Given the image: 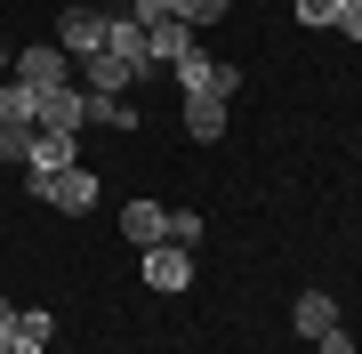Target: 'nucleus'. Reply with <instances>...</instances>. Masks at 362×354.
I'll list each match as a JSON object with an SVG mask.
<instances>
[{"label":"nucleus","instance_id":"1","mask_svg":"<svg viewBox=\"0 0 362 354\" xmlns=\"http://www.w3.org/2000/svg\"><path fill=\"white\" fill-rule=\"evenodd\" d=\"M177 89L185 97H209V105H233V89H242V65H226V57H185L177 65Z\"/></svg>","mask_w":362,"mask_h":354},{"label":"nucleus","instance_id":"2","mask_svg":"<svg viewBox=\"0 0 362 354\" xmlns=\"http://www.w3.org/2000/svg\"><path fill=\"white\" fill-rule=\"evenodd\" d=\"M25 185H33L40 201H57V210H65V218H81V210H97V177L81 170V161H73V170H57V177H25Z\"/></svg>","mask_w":362,"mask_h":354},{"label":"nucleus","instance_id":"3","mask_svg":"<svg viewBox=\"0 0 362 354\" xmlns=\"http://www.w3.org/2000/svg\"><path fill=\"white\" fill-rule=\"evenodd\" d=\"M137 274H145V290H161V298H177V290L194 282V249H177V242H153V249H145V266H137Z\"/></svg>","mask_w":362,"mask_h":354},{"label":"nucleus","instance_id":"4","mask_svg":"<svg viewBox=\"0 0 362 354\" xmlns=\"http://www.w3.org/2000/svg\"><path fill=\"white\" fill-rule=\"evenodd\" d=\"M81 161V137L73 129H33V153H25V177H57Z\"/></svg>","mask_w":362,"mask_h":354},{"label":"nucleus","instance_id":"5","mask_svg":"<svg viewBox=\"0 0 362 354\" xmlns=\"http://www.w3.org/2000/svg\"><path fill=\"white\" fill-rule=\"evenodd\" d=\"M105 57H121L137 81L153 73V49H145V25H137V16H105Z\"/></svg>","mask_w":362,"mask_h":354},{"label":"nucleus","instance_id":"6","mask_svg":"<svg viewBox=\"0 0 362 354\" xmlns=\"http://www.w3.org/2000/svg\"><path fill=\"white\" fill-rule=\"evenodd\" d=\"M8 81H25V89H73V81H65V49H16L8 57Z\"/></svg>","mask_w":362,"mask_h":354},{"label":"nucleus","instance_id":"7","mask_svg":"<svg viewBox=\"0 0 362 354\" xmlns=\"http://www.w3.org/2000/svg\"><path fill=\"white\" fill-rule=\"evenodd\" d=\"M57 49H65V57H97V49H105V8H65Z\"/></svg>","mask_w":362,"mask_h":354},{"label":"nucleus","instance_id":"8","mask_svg":"<svg viewBox=\"0 0 362 354\" xmlns=\"http://www.w3.org/2000/svg\"><path fill=\"white\" fill-rule=\"evenodd\" d=\"M129 81H137V73L121 65V57H105V49L81 57V89H89V97H129Z\"/></svg>","mask_w":362,"mask_h":354},{"label":"nucleus","instance_id":"9","mask_svg":"<svg viewBox=\"0 0 362 354\" xmlns=\"http://www.w3.org/2000/svg\"><path fill=\"white\" fill-rule=\"evenodd\" d=\"M121 242H137V249L169 242V210L161 201H129V210H121Z\"/></svg>","mask_w":362,"mask_h":354},{"label":"nucleus","instance_id":"10","mask_svg":"<svg viewBox=\"0 0 362 354\" xmlns=\"http://www.w3.org/2000/svg\"><path fill=\"white\" fill-rule=\"evenodd\" d=\"M290 330H298V338H322V330H338V298H330V290H306V298L290 306Z\"/></svg>","mask_w":362,"mask_h":354},{"label":"nucleus","instance_id":"11","mask_svg":"<svg viewBox=\"0 0 362 354\" xmlns=\"http://www.w3.org/2000/svg\"><path fill=\"white\" fill-rule=\"evenodd\" d=\"M145 49H153V65H169V73H177L185 57H194V25H177V16H169V25H153V33H145Z\"/></svg>","mask_w":362,"mask_h":354},{"label":"nucleus","instance_id":"12","mask_svg":"<svg viewBox=\"0 0 362 354\" xmlns=\"http://www.w3.org/2000/svg\"><path fill=\"white\" fill-rule=\"evenodd\" d=\"M185 137H194V145L226 137V105H209V97H185Z\"/></svg>","mask_w":362,"mask_h":354},{"label":"nucleus","instance_id":"13","mask_svg":"<svg viewBox=\"0 0 362 354\" xmlns=\"http://www.w3.org/2000/svg\"><path fill=\"white\" fill-rule=\"evenodd\" d=\"M0 121H40V89L8 81V89H0Z\"/></svg>","mask_w":362,"mask_h":354},{"label":"nucleus","instance_id":"14","mask_svg":"<svg viewBox=\"0 0 362 354\" xmlns=\"http://www.w3.org/2000/svg\"><path fill=\"white\" fill-rule=\"evenodd\" d=\"M81 97H89V89H81ZM89 121H105V129H137L129 97H89Z\"/></svg>","mask_w":362,"mask_h":354},{"label":"nucleus","instance_id":"15","mask_svg":"<svg viewBox=\"0 0 362 354\" xmlns=\"http://www.w3.org/2000/svg\"><path fill=\"white\" fill-rule=\"evenodd\" d=\"M25 153H33V121H0V161L25 170Z\"/></svg>","mask_w":362,"mask_h":354},{"label":"nucleus","instance_id":"16","mask_svg":"<svg viewBox=\"0 0 362 354\" xmlns=\"http://www.w3.org/2000/svg\"><path fill=\"white\" fill-rule=\"evenodd\" d=\"M169 242L194 249V242H202V210H169Z\"/></svg>","mask_w":362,"mask_h":354},{"label":"nucleus","instance_id":"17","mask_svg":"<svg viewBox=\"0 0 362 354\" xmlns=\"http://www.w3.org/2000/svg\"><path fill=\"white\" fill-rule=\"evenodd\" d=\"M226 0H177V25H218Z\"/></svg>","mask_w":362,"mask_h":354},{"label":"nucleus","instance_id":"18","mask_svg":"<svg viewBox=\"0 0 362 354\" xmlns=\"http://www.w3.org/2000/svg\"><path fill=\"white\" fill-rule=\"evenodd\" d=\"M129 16L153 33V25H169V16H177V0H129Z\"/></svg>","mask_w":362,"mask_h":354},{"label":"nucleus","instance_id":"19","mask_svg":"<svg viewBox=\"0 0 362 354\" xmlns=\"http://www.w3.org/2000/svg\"><path fill=\"white\" fill-rule=\"evenodd\" d=\"M298 25H338V0H298Z\"/></svg>","mask_w":362,"mask_h":354},{"label":"nucleus","instance_id":"20","mask_svg":"<svg viewBox=\"0 0 362 354\" xmlns=\"http://www.w3.org/2000/svg\"><path fill=\"white\" fill-rule=\"evenodd\" d=\"M338 33H346V40H362V0H338Z\"/></svg>","mask_w":362,"mask_h":354},{"label":"nucleus","instance_id":"21","mask_svg":"<svg viewBox=\"0 0 362 354\" xmlns=\"http://www.w3.org/2000/svg\"><path fill=\"white\" fill-rule=\"evenodd\" d=\"M314 346H322V354H354V338H346V322H338V330H322V338H314Z\"/></svg>","mask_w":362,"mask_h":354},{"label":"nucleus","instance_id":"22","mask_svg":"<svg viewBox=\"0 0 362 354\" xmlns=\"http://www.w3.org/2000/svg\"><path fill=\"white\" fill-rule=\"evenodd\" d=\"M0 354H49V338H25V330H16V338L0 346Z\"/></svg>","mask_w":362,"mask_h":354},{"label":"nucleus","instance_id":"23","mask_svg":"<svg viewBox=\"0 0 362 354\" xmlns=\"http://www.w3.org/2000/svg\"><path fill=\"white\" fill-rule=\"evenodd\" d=\"M8 338H16V306L0 298V346H8Z\"/></svg>","mask_w":362,"mask_h":354},{"label":"nucleus","instance_id":"24","mask_svg":"<svg viewBox=\"0 0 362 354\" xmlns=\"http://www.w3.org/2000/svg\"><path fill=\"white\" fill-rule=\"evenodd\" d=\"M8 57H16V49H8V40H0V65H8Z\"/></svg>","mask_w":362,"mask_h":354}]
</instances>
